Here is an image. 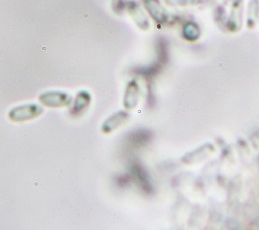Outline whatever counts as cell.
Returning a JSON list of instances; mask_svg holds the SVG:
<instances>
[{
    "label": "cell",
    "mask_w": 259,
    "mask_h": 230,
    "mask_svg": "<svg viewBox=\"0 0 259 230\" xmlns=\"http://www.w3.org/2000/svg\"><path fill=\"white\" fill-rule=\"evenodd\" d=\"M145 7L148 9V11L152 14L153 17L157 20H162L165 16V11L162 8V6L158 3V0H144Z\"/></svg>",
    "instance_id": "obj_4"
},
{
    "label": "cell",
    "mask_w": 259,
    "mask_h": 230,
    "mask_svg": "<svg viewBox=\"0 0 259 230\" xmlns=\"http://www.w3.org/2000/svg\"><path fill=\"white\" fill-rule=\"evenodd\" d=\"M243 10V0H235L232 7L231 17H230V27L233 30L240 28V23L242 24V11Z\"/></svg>",
    "instance_id": "obj_3"
},
{
    "label": "cell",
    "mask_w": 259,
    "mask_h": 230,
    "mask_svg": "<svg viewBox=\"0 0 259 230\" xmlns=\"http://www.w3.org/2000/svg\"><path fill=\"white\" fill-rule=\"evenodd\" d=\"M259 13V0H251L248 12V25H253Z\"/></svg>",
    "instance_id": "obj_5"
},
{
    "label": "cell",
    "mask_w": 259,
    "mask_h": 230,
    "mask_svg": "<svg viewBox=\"0 0 259 230\" xmlns=\"http://www.w3.org/2000/svg\"><path fill=\"white\" fill-rule=\"evenodd\" d=\"M42 110L36 106V105H26V106H22L19 108H15L12 113H16L11 114V118L14 120H23V119H27V118H32L36 115H38Z\"/></svg>",
    "instance_id": "obj_1"
},
{
    "label": "cell",
    "mask_w": 259,
    "mask_h": 230,
    "mask_svg": "<svg viewBox=\"0 0 259 230\" xmlns=\"http://www.w3.org/2000/svg\"><path fill=\"white\" fill-rule=\"evenodd\" d=\"M67 98H69V96H67L66 94L51 91V93H46L44 96L40 97V100L48 106H53L54 102L56 103L55 106H61V105H66V104H68Z\"/></svg>",
    "instance_id": "obj_2"
},
{
    "label": "cell",
    "mask_w": 259,
    "mask_h": 230,
    "mask_svg": "<svg viewBox=\"0 0 259 230\" xmlns=\"http://www.w3.org/2000/svg\"><path fill=\"white\" fill-rule=\"evenodd\" d=\"M184 34L188 39L194 40V39L198 38V36L200 35V31H199V28L197 27V25L193 24V23H189L184 28Z\"/></svg>",
    "instance_id": "obj_6"
}]
</instances>
